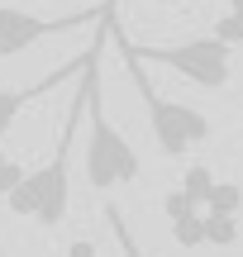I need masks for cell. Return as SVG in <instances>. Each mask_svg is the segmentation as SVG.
Masks as SVG:
<instances>
[{
  "mask_svg": "<svg viewBox=\"0 0 243 257\" xmlns=\"http://www.w3.org/2000/svg\"><path fill=\"white\" fill-rule=\"evenodd\" d=\"M114 43H119V53H124V72H129L134 95H139L143 110H148V128H153V143H158V153H167V157H186V153H196V148L210 138L205 110H196V105H186V100H167V95L153 86L148 67L134 57L129 38L114 34Z\"/></svg>",
  "mask_w": 243,
  "mask_h": 257,
  "instance_id": "2",
  "label": "cell"
},
{
  "mask_svg": "<svg viewBox=\"0 0 243 257\" xmlns=\"http://www.w3.org/2000/svg\"><path fill=\"white\" fill-rule=\"evenodd\" d=\"M110 5H114V0H105V10H110Z\"/></svg>",
  "mask_w": 243,
  "mask_h": 257,
  "instance_id": "15",
  "label": "cell"
},
{
  "mask_svg": "<svg viewBox=\"0 0 243 257\" xmlns=\"http://www.w3.org/2000/svg\"><path fill=\"white\" fill-rule=\"evenodd\" d=\"M91 24H110V10L67 15V19H43V15H29V10H19V5H0V62L29 53V48L43 43L48 34H72V29H91Z\"/></svg>",
  "mask_w": 243,
  "mask_h": 257,
  "instance_id": "5",
  "label": "cell"
},
{
  "mask_svg": "<svg viewBox=\"0 0 243 257\" xmlns=\"http://www.w3.org/2000/svg\"><path fill=\"white\" fill-rule=\"evenodd\" d=\"M205 243H210V248L238 243V219H229V214H205Z\"/></svg>",
  "mask_w": 243,
  "mask_h": 257,
  "instance_id": "11",
  "label": "cell"
},
{
  "mask_svg": "<svg viewBox=\"0 0 243 257\" xmlns=\"http://www.w3.org/2000/svg\"><path fill=\"white\" fill-rule=\"evenodd\" d=\"M215 181H219V176L210 172L205 162H196V167H186V176L177 181V191H181V195H186V200H191V205L200 210V205L210 200V191H215Z\"/></svg>",
  "mask_w": 243,
  "mask_h": 257,
  "instance_id": "8",
  "label": "cell"
},
{
  "mask_svg": "<svg viewBox=\"0 0 243 257\" xmlns=\"http://www.w3.org/2000/svg\"><path fill=\"white\" fill-rule=\"evenodd\" d=\"M210 34H215L219 43H229V48L243 43V0H229V10L215 19V29H210Z\"/></svg>",
  "mask_w": 243,
  "mask_h": 257,
  "instance_id": "10",
  "label": "cell"
},
{
  "mask_svg": "<svg viewBox=\"0 0 243 257\" xmlns=\"http://www.w3.org/2000/svg\"><path fill=\"white\" fill-rule=\"evenodd\" d=\"M243 210V186L238 181H215V191H210L205 200V214H229V219H238Z\"/></svg>",
  "mask_w": 243,
  "mask_h": 257,
  "instance_id": "9",
  "label": "cell"
},
{
  "mask_svg": "<svg viewBox=\"0 0 243 257\" xmlns=\"http://www.w3.org/2000/svg\"><path fill=\"white\" fill-rule=\"evenodd\" d=\"M95 91H100V86H95ZM95 91H91V100H86V124H91V134H86V181L95 186V195H114L119 186H134L143 176V157H139V148L114 128L110 114L100 110V95Z\"/></svg>",
  "mask_w": 243,
  "mask_h": 257,
  "instance_id": "3",
  "label": "cell"
},
{
  "mask_svg": "<svg viewBox=\"0 0 243 257\" xmlns=\"http://www.w3.org/2000/svg\"><path fill=\"white\" fill-rule=\"evenodd\" d=\"M129 48L143 67H167L172 76L200 86V91H224L234 81V48L219 43L215 34L177 43V48H153V43H129Z\"/></svg>",
  "mask_w": 243,
  "mask_h": 257,
  "instance_id": "4",
  "label": "cell"
},
{
  "mask_svg": "<svg viewBox=\"0 0 243 257\" xmlns=\"http://www.w3.org/2000/svg\"><path fill=\"white\" fill-rule=\"evenodd\" d=\"M91 62H100V53H95V48H91V53H81V57H72L67 67H53V72H48L43 81H29V86H15V91H0V138H5L10 128H15V119H19V114H24L34 100H43L48 91L67 86L72 76H81Z\"/></svg>",
  "mask_w": 243,
  "mask_h": 257,
  "instance_id": "6",
  "label": "cell"
},
{
  "mask_svg": "<svg viewBox=\"0 0 243 257\" xmlns=\"http://www.w3.org/2000/svg\"><path fill=\"white\" fill-rule=\"evenodd\" d=\"M0 257H5V248H0Z\"/></svg>",
  "mask_w": 243,
  "mask_h": 257,
  "instance_id": "16",
  "label": "cell"
},
{
  "mask_svg": "<svg viewBox=\"0 0 243 257\" xmlns=\"http://www.w3.org/2000/svg\"><path fill=\"white\" fill-rule=\"evenodd\" d=\"M95 91V62L81 72V91L76 100L67 105V119L57 128V143H53V157L34 172H24V181L5 195L10 214L15 219H34L38 229H57L72 210V138H76V124L86 119V100Z\"/></svg>",
  "mask_w": 243,
  "mask_h": 257,
  "instance_id": "1",
  "label": "cell"
},
{
  "mask_svg": "<svg viewBox=\"0 0 243 257\" xmlns=\"http://www.w3.org/2000/svg\"><path fill=\"white\" fill-rule=\"evenodd\" d=\"M19 181H24V162H19L10 148H0V200H5V195L15 191Z\"/></svg>",
  "mask_w": 243,
  "mask_h": 257,
  "instance_id": "12",
  "label": "cell"
},
{
  "mask_svg": "<svg viewBox=\"0 0 243 257\" xmlns=\"http://www.w3.org/2000/svg\"><path fill=\"white\" fill-rule=\"evenodd\" d=\"M72 257H95V248H91V243H76V248H72Z\"/></svg>",
  "mask_w": 243,
  "mask_h": 257,
  "instance_id": "13",
  "label": "cell"
},
{
  "mask_svg": "<svg viewBox=\"0 0 243 257\" xmlns=\"http://www.w3.org/2000/svg\"><path fill=\"white\" fill-rule=\"evenodd\" d=\"M177 5H196V0H177Z\"/></svg>",
  "mask_w": 243,
  "mask_h": 257,
  "instance_id": "14",
  "label": "cell"
},
{
  "mask_svg": "<svg viewBox=\"0 0 243 257\" xmlns=\"http://www.w3.org/2000/svg\"><path fill=\"white\" fill-rule=\"evenodd\" d=\"M162 214H167L172 243H181V248H205V214H200L196 205L177 191V186L162 195Z\"/></svg>",
  "mask_w": 243,
  "mask_h": 257,
  "instance_id": "7",
  "label": "cell"
}]
</instances>
